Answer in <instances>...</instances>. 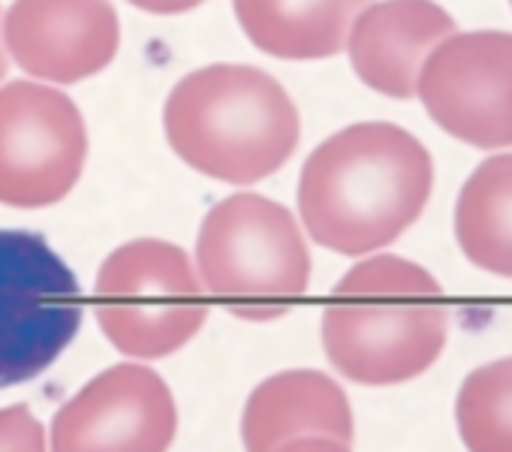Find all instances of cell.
Instances as JSON below:
<instances>
[{
	"mask_svg": "<svg viewBox=\"0 0 512 452\" xmlns=\"http://www.w3.org/2000/svg\"><path fill=\"white\" fill-rule=\"evenodd\" d=\"M452 226L470 266L512 281V151L488 154L464 178Z\"/></svg>",
	"mask_w": 512,
	"mask_h": 452,
	"instance_id": "5bb4252c",
	"label": "cell"
},
{
	"mask_svg": "<svg viewBox=\"0 0 512 452\" xmlns=\"http://www.w3.org/2000/svg\"><path fill=\"white\" fill-rule=\"evenodd\" d=\"M320 335L341 377L362 386H398L422 377L446 350V293L422 263L368 254L332 287Z\"/></svg>",
	"mask_w": 512,
	"mask_h": 452,
	"instance_id": "7a4b0ae2",
	"label": "cell"
},
{
	"mask_svg": "<svg viewBox=\"0 0 512 452\" xmlns=\"http://www.w3.org/2000/svg\"><path fill=\"white\" fill-rule=\"evenodd\" d=\"M452 31L458 25L437 0H371L356 16L344 49L362 85L410 100L425 58Z\"/></svg>",
	"mask_w": 512,
	"mask_h": 452,
	"instance_id": "8fae6325",
	"label": "cell"
},
{
	"mask_svg": "<svg viewBox=\"0 0 512 452\" xmlns=\"http://www.w3.org/2000/svg\"><path fill=\"white\" fill-rule=\"evenodd\" d=\"M275 452H353L350 443L335 440V437H302V440H290Z\"/></svg>",
	"mask_w": 512,
	"mask_h": 452,
	"instance_id": "e0dca14e",
	"label": "cell"
},
{
	"mask_svg": "<svg viewBox=\"0 0 512 452\" xmlns=\"http://www.w3.org/2000/svg\"><path fill=\"white\" fill-rule=\"evenodd\" d=\"M416 97L458 142L512 148V31H452L425 58Z\"/></svg>",
	"mask_w": 512,
	"mask_h": 452,
	"instance_id": "ba28073f",
	"label": "cell"
},
{
	"mask_svg": "<svg viewBox=\"0 0 512 452\" xmlns=\"http://www.w3.org/2000/svg\"><path fill=\"white\" fill-rule=\"evenodd\" d=\"M85 323L76 272L34 230H0V389L46 374Z\"/></svg>",
	"mask_w": 512,
	"mask_h": 452,
	"instance_id": "8992f818",
	"label": "cell"
},
{
	"mask_svg": "<svg viewBox=\"0 0 512 452\" xmlns=\"http://www.w3.org/2000/svg\"><path fill=\"white\" fill-rule=\"evenodd\" d=\"M4 46L28 76L76 85L115 61L121 22L109 0H13Z\"/></svg>",
	"mask_w": 512,
	"mask_h": 452,
	"instance_id": "30bf717a",
	"label": "cell"
},
{
	"mask_svg": "<svg viewBox=\"0 0 512 452\" xmlns=\"http://www.w3.org/2000/svg\"><path fill=\"white\" fill-rule=\"evenodd\" d=\"M88 160L79 106L37 82L0 88V202L46 208L70 196Z\"/></svg>",
	"mask_w": 512,
	"mask_h": 452,
	"instance_id": "52a82bcc",
	"label": "cell"
},
{
	"mask_svg": "<svg viewBox=\"0 0 512 452\" xmlns=\"http://www.w3.org/2000/svg\"><path fill=\"white\" fill-rule=\"evenodd\" d=\"M431 190L434 157L410 130L359 121L332 133L305 160L299 217L320 248L368 257L410 230Z\"/></svg>",
	"mask_w": 512,
	"mask_h": 452,
	"instance_id": "6da1fadb",
	"label": "cell"
},
{
	"mask_svg": "<svg viewBox=\"0 0 512 452\" xmlns=\"http://www.w3.org/2000/svg\"><path fill=\"white\" fill-rule=\"evenodd\" d=\"M0 452H49L46 425L28 404L0 407Z\"/></svg>",
	"mask_w": 512,
	"mask_h": 452,
	"instance_id": "2e32d148",
	"label": "cell"
},
{
	"mask_svg": "<svg viewBox=\"0 0 512 452\" xmlns=\"http://www.w3.org/2000/svg\"><path fill=\"white\" fill-rule=\"evenodd\" d=\"M163 130L190 169L226 184L281 172L302 139L287 88L250 64H211L184 76L166 97Z\"/></svg>",
	"mask_w": 512,
	"mask_h": 452,
	"instance_id": "3957f363",
	"label": "cell"
},
{
	"mask_svg": "<svg viewBox=\"0 0 512 452\" xmlns=\"http://www.w3.org/2000/svg\"><path fill=\"white\" fill-rule=\"evenodd\" d=\"M49 452H169L178 404L145 362H118L91 377L52 416Z\"/></svg>",
	"mask_w": 512,
	"mask_h": 452,
	"instance_id": "9c48e42d",
	"label": "cell"
},
{
	"mask_svg": "<svg viewBox=\"0 0 512 452\" xmlns=\"http://www.w3.org/2000/svg\"><path fill=\"white\" fill-rule=\"evenodd\" d=\"M7 67H10V55L4 46V16H0V82H4V76H7Z\"/></svg>",
	"mask_w": 512,
	"mask_h": 452,
	"instance_id": "d6986e66",
	"label": "cell"
},
{
	"mask_svg": "<svg viewBox=\"0 0 512 452\" xmlns=\"http://www.w3.org/2000/svg\"><path fill=\"white\" fill-rule=\"evenodd\" d=\"M509 7H512V0H509Z\"/></svg>",
	"mask_w": 512,
	"mask_h": 452,
	"instance_id": "ffe728a7",
	"label": "cell"
},
{
	"mask_svg": "<svg viewBox=\"0 0 512 452\" xmlns=\"http://www.w3.org/2000/svg\"><path fill=\"white\" fill-rule=\"evenodd\" d=\"M94 317L121 356L157 362L202 332L208 293L184 248L133 239L103 260L94 281Z\"/></svg>",
	"mask_w": 512,
	"mask_h": 452,
	"instance_id": "5b68a950",
	"label": "cell"
},
{
	"mask_svg": "<svg viewBox=\"0 0 512 452\" xmlns=\"http://www.w3.org/2000/svg\"><path fill=\"white\" fill-rule=\"evenodd\" d=\"M356 419L344 386L317 368H290L266 377L241 410L244 452H275L302 437L353 443Z\"/></svg>",
	"mask_w": 512,
	"mask_h": 452,
	"instance_id": "7c38bea8",
	"label": "cell"
},
{
	"mask_svg": "<svg viewBox=\"0 0 512 452\" xmlns=\"http://www.w3.org/2000/svg\"><path fill=\"white\" fill-rule=\"evenodd\" d=\"M136 10L154 13V16H178V13H190L196 7H202L205 0H127Z\"/></svg>",
	"mask_w": 512,
	"mask_h": 452,
	"instance_id": "ac0fdd59",
	"label": "cell"
},
{
	"mask_svg": "<svg viewBox=\"0 0 512 452\" xmlns=\"http://www.w3.org/2000/svg\"><path fill=\"white\" fill-rule=\"evenodd\" d=\"M205 293L244 323L287 317L311 287V251L293 211L260 193H232L208 208L196 236Z\"/></svg>",
	"mask_w": 512,
	"mask_h": 452,
	"instance_id": "277c9868",
	"label": "cell"
},
{
	"mask_svg": "<svg viewBox=\"0 0 512 452\" xmlns=\"http://www.w3.org/2000/svg\"><path fill=\"white\" fill-rule=\"evenodd\" d=\"M371 0H232L244 37L272 58L323 61L344 52Z\"/></svg>",
	"mask_w": 512,
	"mask_h": 452,
	"instance_id": "4fadbf2b",
	"label": "cell"
},
{
	"mask_svg": "<svg viewBox=\"0 0 512 452\" xmlns=\"http://www.w3.org/2000/svg\"><path fill=\"white\" fill-rule=\"evenodd\" d=\"M455 428L467 452H512V356L482 362L461 380Z\"/></svg>",
	"mask_w": 512,
	"mask_h": 452,
	"instance_id": "9a60e30c",
	"label": "cell"
}]
</instances>
